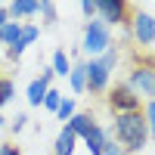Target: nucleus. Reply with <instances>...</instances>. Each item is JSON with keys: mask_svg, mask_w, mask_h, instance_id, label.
<instances>
[{"mask_svg": "<svg viewBox=\"0 0 155 155\" xmlns=\"http://www.w3.org/2000/svg\"><path fill=\"white\" fill-rule=\"evenodd\" d=\"M0 127H6V118H3V112H0Z\"/></svg>", "mask_w": 155, "mask_h": 155, "instance_id": "cd10ccee", "label": "nucleus"}, {"mask_svg": "<svg viewBox=\"0 0 155 155\" xmlns=\"http://www.w3.org/2000/svg\"><path fill=\"white\" fill-rule=\"evenodd\" d=\"M118 62H121V50L115 47V44H112L99 59H84L87 93H93V96L109 93V87H112V74H115V68H118Z\"/></svg>", "mask_w": 155, "mask_h": 155, "instance_id": "f03ea898", "label": "nucleus"}, {"mask_svg": "<svg viewBox=\"0 0 155 155\" xmlns=\"http://www.w3.org/2000/svg\"><path fill=\"white\" fill-rule=\"evenodd\" d=\"M74 112H78V102H74V96H62L59 109H56V118H59L62 124H68V121L74 118Z\"/></svg>", "mask_w": 155, "mask_h": 155, "instance_id": "2eb2a0df", "label": "nucleus"}, {"mask_svg": "<svg viewBox=\"0 0 155 155\" xmlns=\"http://www.w3.org/2000/svg\"><path fill=\"white\" fill-rule=\"evenodd\" d=\"M102 155H127V152H124V149H121V146L109 137V140H106V146H102Z\"/></svg>", "mask_w": 155, "mask_h": 155, "instance_id": "b1692460", "label": "nucleus"}, {"mask_svg": "<svg viewBox=\"0 0 155 155\" xmlns=\"http://www.w3.org/2000/svg\"><path fill=\"white\" fill-rule=\"evenodd\" d=\"M47 84L44 81H37V78H34V81L28 84V90H25V102H28V106L31 109H41V102H44V96H47Z\"/></svg>", "mask_w": 155, "mask_h": 155, "instance_id": "ddd939ff", "label": "nucleus"}, {"mask_svg": "<svg viewBox=\"0 0 155 155\" xmlns=\"http://www.w3.org/2000/svg\"><path fill=\"white\" fill-rule=\"evenodd\" d=\"M62 127H68V130H71L78 140H81V137H87V134L96 127V118H93L90 112H74V118H71L68 124H62Z\"/></svg>", "mask_w": 155, "mask_h": 155, "instance_id": "1a4fd4ad", "label": "nucleus"}, {"mask_svg": "<svg viewBox=\"0 0 155 155\" xmlns=\"http://www.w3.org/2000/svg\"><path fill=\"white\" fill-rule=\"evenodd\" d=\"M62 96H65V93H62V90H56V87H50L41 106H44L47 112H53V115H56V109H59V102H62Z\"/></svg>", "mask_w": 155, "mask_h": 155, "instance_id": "f3484780", "label": "nucleus"}, {"mask_svg": "<svg viewBox=\"0 0 155 155\" xmlns=\"http://www.w3.org/2000/svg\"><path fill=\"white\" fill-rule=\"evenodd\" d=\"M112 44L115 41H112V28L109 25H102L99 19L84 22V34H81V53H84V59H99Z\"/></svg>", "mask_w": 155, "mask_h": 155, "instance_id": "20e7f679", "label": "nucleus"}, {"mask_svg": "<svg viewBox=\"0 0 155 155\" xmlns=\"http://www.w3.org/2000/svg\"><path fill=\"white\" fill-rule=\"evenodd\" d=\"M143 121H146L149 140H155V99L152 102H143Z\"/></svg>", "mask_w": 155, "mask_h": 155, "instance_id": "6ab92c4d", "label": "nucleus"}, {"mask_svg": "<svg viewBox=\"0 0 155 155\" xmlns=\"http://www.w3.org/2000/svg\"><path fill=\"white\" fill-rule=\"evenodd\" d=\"M3 53H6V59H9V62H19V59H22V53H25V47H22V44L16 41L12 47H6Z\"/></svg>", "mask_w": 155, "mask_h": 155, "instance_id": "4be33fe9", "label": "nucleus"}, {"mask_svg": "<svg viewBox=\"0 0 155 155\" xmlns=\"http://www.w3.org/2000/svg\"><path fill=\"white\" fill-rule=\"evenodd\" d=\"M37 9H41V0H9L6 3V16L12 22H22V19L37 16Z\"/></svg>", "mask_w": 155, "mask_h": 155, "instance_id": "6e6552de", "label": "nucleus"}, {"mask_svg": "<svg viewBox=\"0 0 155 155\" xmlns=\"http://www.w3.org/2000/svg\"><path fill=\"white\" fill-rule=\"evenodd\" d=\"M134 6L124 0H96V19L109 28H127Z\"/></svg>", "mask_w": 155, "mask_h": 155, "instance_id": "423d86ee", "label": "nucleus"}, {"mask_svg": "<svg viewBox=\"0 0 155 155\" xmlns=\"http://www.w3.org/2000/svg\"><path fill=\"white\" fill-rule=\"evenodd\" d=\"M50 68H53L56 78H68V71H71V56L65 53V50H56L53 59H50Z\"/></svg>", "mask_w": 155, "mask_h": 155, "instance_id": "4468645a", "label": "nucleus"}, {"mask_svg": "<svg viewBox=\"0 0 155 155\" xmlns=\"http://www.w3.org/2000/svg\"><path fill=\"white\" fill-rule=\"evenodd\" d=\"M127 31H130V41L137 44V47H152L155 44V16L152 12H146V9H137L134 6V12H130V22H127Z\"/></svg>", "mask_w": 155, "mask_h": 155, "instance_id": "39448f33", "label": "nucleus"}, {"mask_svg": "<svg viewBox=\"0 0 155 155\" xmlns=\"http://www.w3.org/2000/svg\"><path fill=\"white\" fill-rule=\"evenodd\" d=\"M37 16H44L47 25H53V22L59 19V9H56V3H50V0H41V9H37Z\"/></svg>", "mask_w": 155, "mask_h": 155, "instance_id": "aec40b11", "label": "nucleus"}, {"mask_svg": "<svg viewBox=\"0 0 155 155\" xmlns=\"http://www.w3.org/2000/svg\"><path fill=\"white\" fill-rule=\"evenodd\" d=\"M53 78H56V74H53V68L44 65V68H41V74H37V81H44L47 87H53Z\"/></svg>", "mask_w": 155, "mask_h": 155, "instance_id": "393cba45", "label": "nucleus"}, {"mask_svg": "<svg viewBox=\"0 0 155 155\" xmlns=\"http://www.w3.org/2000/svg\"><path fill=\"white\" fill-rule=\"evenodd\" d=\"M106 140H109V130H106L102 124H96L87 137H81V143L87 146V152H90V155H102V146H106Z\"/></svg>", "mask_w": 155, "mask_h": 155, "instance_id": "9b49d317", "label": "nucleus"}, {"mask_svg": "<svg viewBox=\"0 0 155 155\" xmlns=\"http://www.w3.org/2000/svg\"><path fill=\"white\" fill-rule=\"evenodd\" d=\"M78 140L68 127H62V130L56 134V140H53V155H74V149H78Z\"/></svg>", "mask_w": 155, "mask_h": 155, "instance_id": "9d476101", "label": "nucleus"}, {"mask_svg": "<svg viewBox=\"0 0 155 155\" xmlns=\"http://www.w3.org/2000/svg\"><path fill=\"white\" fill-rule=\"evenodd\" d=\"M25 127H28V115H25V112H16V118H9V130H12V134H22Z\"/></svg>", "mask_w": 155, "mask_h": 155, "instance_id": "412c9836", "label": "nucleus"}, {"mask_svg": "<svg viewBox=\"0 0 155 155\" xmlns=\"http://www.w3.org/2000/svg\"><path fill=\"white\" fill-rule=\"evenodd\" d=\"M106 102H109L112 115H127V112H140V109H143V99H140L124 81H118L115 87H109Z\"/></svg>", "mask_w": 155, "mask_h": 155, "instance_id": "0eeeda50", "label": "nucleus"}, {"mask_svg": "<svg viewBox=\"0 0 155 155\" xmlns=\"http://www.w3.org/2000/svg\"><path fill=\"white\" fill-rule=\"evenodd\" d=\"M9 22V16H6V3H0V28Z\"/></svg>", "mask_w": 155, "mask_h": 155, "instance_id": "bb28decb", "label": "nucleus"}, {"mask_svg": "<svg viewBox=\"0 0 155 155\" xmlns=\"http://www.w3.org/2000/svg\"><path fill=\"white\" fill-rule=\"evenodd\" d=\"M37 37H41V28H37L34 22H22V37H19V44L28 50V47L37 41Z\"/></svg>", "mask_w": 155, "mask_h": 155, "instance_id": "dca6fc26", "label": "nucleus"}, {"mask_svg": "<svg viewBox=\"0 0 155 155\" xmlns=\"http://www.w3.org/2000/svg\"><path fill=\"white\" fill-rule=\"evenodd\" d=\"M68 87L71 93H87V71H84V59L81 62H71V71H68Z\"/></svg>", "mask_w": 155, "mask_h": 155, "instance_id": "f8f14e48", "label": "nucleus"}, {"mask_svg": "<svg viewBox=\"0 0 155 155\" xmlns=\"http://www.w3.org/2000/svg\"><path fill=\"white\" fill-rule=\"evenodd\" d=\"M109 137L127 155H140L149 146V130H146V121H143V109L140 112H127V115H112Z\"/></svg>", "mask_w": 155, "mask_h": 155, "instance_id": "f257e3e1", "label": "nucleus"}, {"mask_svg": "<svg viewBox=\"0 0 155 155\" xmlns=\"http://www.w3.org/2000/svg\"><path fill=\"white\" fill-rule=\"evenodd\" d=\"M0 155H22V149L16 143H0Z\"/></svg>", "mask_w": 155, "mask_h": 155, "instance_id": "a878e982", "label": "nucleus"}, {"mask_svg": "<svg viewBox=\"0 0 155 155\" xmlns=\"http://www.w3.org/2000/svg\"><path fill=\"white\" fill-rule=\"evenodd\" d=\"M12 96H16V84H12V78H3V74H0V109H3Z\"/></svg>", "mask_w": 155, "mask_h": 155, "instance_id": "a211bd4d", "label": "nucleus"}, {"mask_svg": "<svg viewBox=\"0 0 155 155\" xmlns=\"http://www.w3.org/2000/svg\"><path fill=\"white\" fill-rule=\"evenodd\" d=\"M81 12H84V19H96V0H81Z\"/></svg>", "mask_w": 155, "mask_h": 155, "instance_id": "5701e85b", "label": "nucleus"}, {"mask_svg": "<svg viewBox=\"0 0 155 155\" xmlns=\"http://www.w3.org/2000/svg\"><path fill=\"white\" fill-rule=\"evenodd\" d=\"M124 84L130 87L143 102H152V99H155V62H152V59H137V62H130Z\"/></svg>", "mask_w": 155, "mask_h": 155, "instance_id": "7ed1b4c3", "label": "nucleus"}]
</instances>
